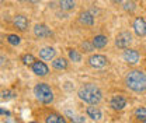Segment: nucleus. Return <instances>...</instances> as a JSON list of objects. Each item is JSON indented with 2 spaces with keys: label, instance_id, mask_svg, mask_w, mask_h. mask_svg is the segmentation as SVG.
Returning <instances> with one entry per match:
<instances>
[{
  "label": "nucleus",
  "instance_id": "obj_1",
  "mask_svg": "<svg viewBox=\"0 0 146 123\" xmlns=\"http://www.w3.org/2000/svg\"><path fill=\"white\" fill-rule=\"evenodd\" d=\"M77 95H79V98L83 102L90 104V105H97L103 99V92H101L100 87L96 86V84H91V83L83 84L82 87L79 88Z\"/></svg>",
  "mask_w": 146,
  "mask_h": 123
},
{
  "label": "nucleus",
  "instance_id": "obj_2",
  "mask_svg": "<svg viewBox=\"0 0 146 123\" xmlns=\"http://www.w3.org/2000/svg\"><path fill=\"white\" fill-rule=\"evenodd\" d=\"M125 86L133 92H143L146 89V74L141 70H131L125 77Z\"/></svg>",
  "mask_w": 146,
  "mask_h": 123
},
{
  "label": "nucleus",
  "instance_id": "obj_3",
  "mask_svg": "<svg viewBox=\"0 0 146 123\" xmlns=\"http://www.w3.org/2000/svg\"><path fill=\"white\" fill-rule=\"evenodd\" d=\"M34 95H35V98L41 104L48 105V104L54 102V91L45 83H38L34 87Z\"/></svg>",
  "mask_w": 146,
  "mask_h": 123
},
{
  "label": "nucleus",
  "instance_id": "obj_4",
  "mask_svg": "<svg viewBox=\"0 0 146 123\" xmlns=\"http://www.w3.org/2000/svg\"><path fill=\"white\" fill-rule=\"evenodd\" d=\"M132 42V35L128 31H121L115 38V46L119 49H128Z\"/></svg>",
  "mask_w": 146,
  "mask_h": 123
},
{
  "label": "nucleus",
  "instance_id": "obj_5",
  "mask_svg": "<svg viewBox=\"0 0 146 123\" xmlns=\"http://www.w3.org/2000/svg\"><path fill=\"white\" fill-rule=\"evenodd\" d=\"M87 63H89V66L94 67V69H101V67L107 66L108 59L104 55H91L87 59Z\"/></svg>",
  "mask_w": 146,
  "mask_h": 123
},
{
  "label": "nucleus",
  "instance_id": "obj_6",
  "mask_svg": "<svg viewBox=\"0 0 146 123\" xmlns=\"http://www.w3.org/2000/svg\"><path fill=\"white\" fill-rule=\"evenodd\" d=\"M133 31L138 36H145L146 35V21L142 17H136L133 20Z\"/></svg>",
  "mask_w": 146,
  "mask_h": 123
},
{
  "label": "nucleus",
  "instance_id": "obj_7",
  "mask_svg": "<svg viewBox=\"0 0 146 123\" xmlns=\"http://www.w3.org/2000/svg\"><path fill=\"white\" fill-rule=\"evenodd\" d=\"M110 106L114 111H122L127 106V98L122 95H114L110 101Z\"/></svg>",
  "mask_w": 146,
  "mask_h": 123
},
{
  "label": "nucleus",
  "instance_id": "obj_8",
  "mask_svg": "<svg viewBox=\"0 0 146 123\" xmlns=\"http://www.w3.org/2000/svg\"><path fill=\"white\" fill-rule=\"evenodd\" d=\"M122 57H124V60L127 62L128 64H136L139 62V53L135 49H129V48L125 49L124 53H122Z\"/></svg>",
  "mask_w": 146,
  "mask_h": 123
},
{
  "label": "nucleus",
  "instance_id": "obj_9",
  "mask_svg": "<svg viewBox=\"0 0 146 123\" xmlns=\"http://www.w3.org/2000/svg\"><path fill=\"white\" fill-rule=\"evenodd\" d=\"M34 35L36 38H49V36H52V31L45 24H36L34 27Z\"/></svg>",
  "mask_w": 146,
  "mask_h": 123
},
{
  "label": "nucleus",
  "instance_id": "obj_10",
  "mask_svg": "<svg viewBox=\"0 0 146 123\" xmlns=\"http://www.w3.org/2000/svg\"><path fill=\"white\" fill-rule=\"evenodd\" d=\"M31 69H33V73L36 74V76H39V77H45V76L49 73L48 66H46L44 62H39V60H36L35 63L31 66Z\"/></svg>",
  "mask_w": 146,
  "mask_h": 123
},
{
  "label": "nucleus",
  "instance_id": "obj_11",
  "mask_svg": "<svg viewBox=\"0 0 146 123\" xmlns=\"http://www.w3.org/2000/svg\"><path fill=\"white\" fill-rule=\"evenodd\" d=\"M13 24H14V27H17L20 31H27L28 30V18L25 17V16H23V14H17L16 17L13 18Z\"/></svg>",
  "mask_w": 146,
  "mask_h": 123
},
{
  "label": "nucleus",
  "instance_id": "obj_12",
  "mask_svg": "<svg viewBox=\"0 0 146 123\" xmlns=\"http://www.w3.org/2000/svg\"><path fill=\"white\" fill-rule=\"evenodd\" d=\"M79 21L83 25L91 27V25H94V16L91 14L90 11H82L80 16H79Z\"/></svg>",
  "mask_w": 146,
  "mask_h": 123
},
{
  "label": "nucleus",
  "instance_id": "obj_13",
  "mask_svg": "<svg viewBox=\"0 0 146 123\" xmlns=\"http://www.w3.org/2000/svg\"><path fill=\"white\" fill-rule=\"evenodd\" d=\"M91 43H93V46H94L96 49H103L104 46H107V43H108V38H107L106 35H96L94 38H93Z\"/></svg>",
  "mask_w": 146,
  "mask_h": 123
},
{
  "label": "nucleus",
  "instance_id": "obj_14",
  "mask_svg": "<svg viewBox=\"0 0 146 123\" xmlns=\"http://www.w3.org/2000/svg\"><path fill=\"white\" fill-rule=\"evenodd\" d=\"M86 112H87V116L91 118L93 120H100V119L103 118V113H101L100 108H98V106H96V105L89 106V108L86 109Z\"/></svg>",
  "mask_w": 146,
  "mask_h": 123
},
{
  "label": "nucleus",
  "instance_id": "obj_15",
  "mask_svg": "<svg viewBox=\"0 0 146 123\" xmlns=\"http://www.w3.org/2000/svg\"><path fill=\"white\" fill-rule=\"evenodd\" d=\"M39 57L44 60H54L55 57V49L52 46H45L39 51Z\"/></svg>",
  "mask_w": 146,
  "mask_h": 123
},
{
  "label": "nucleus",
  "instance_id": "obj_16",
  "mask_svg": "<svg viewBox=\"0 0 146 123\" xmlns=\"http://www.w3.org/2000/svg\"><path fill=\"white\" fill-rule=\"evenodd\" d=\"M45 123H66L65 116L58 115V113H49L45 118Z\"/></svg>",
  "mask_w": 146,
  "mask_h": 123
},
{
  "label": "nucleus",
  "instance_id": "obj_17",
  "mask_svg": "<svg viewBox=\"0 0 146 123\" xmlns=\"http://www.w3.org/2000/svg\"><path fill=\"white\" fill-rule=\"evenodd\" d=\"M52 67L55 70H66L68 69V62L65 57H56L52 62Z\"/></svg>",
  "mask_w": 146,
  "mask_h": 123
},
{
  "label": "nucleus",
  "instance_id": "obj_18",
  "mask_svg": "<svg viewBox=\"0 0 146 123\" xmlns=\"http://www.w3.org/2000/svg\"><path fill=\"white\" fill-rule=\"evenodd\" d=\"M59 6L63 11H70L76 6V0H59Z\"/></svg>",
  "mask_w": 146,
  "mask_h": 123
},
{
  "label": "nucleus",
  "instance_id": "obj_19",
  "mask_svg": "<svg viewBox=\"0 0 146 123\" xmlns=\"http://www.w3.org/2000/svg\"><path fill=\"white\" fill-rule=\"evenodd\" d=\"M133 115H135V119H138L139 122H145L146 120V108H143V106L136 108L135 112H133Z\"/></svg>",
  "mask_w": 146,
  "mask_h": 123
},
{
  "label": "nucleus",
  "instance_id": "obj_20",
  "mask_svg": "<svg viewBox=\"0 0 146 123\" xmlns=\"http://www.w3.org/2000/svg\"><path fill=\"white\" fill-rule=\"evenodd\" d=\"M68 55H69V59L74 62V63H79L82 62V53L76 49H68Z\"/></svg>",
  "mask_w": 146,
  "mask_h": 123
},
{
  "label": "nucleus",
  "instance_id": "obj_21",
  "mask_svg": "<svg viewBox=\"0 0 146 123\" xmlns=\"http://www.w3.org/2000/svg\"><path fill=\"white\" fill-rule=\"evenodd\" d=\"M21 62H23L25 66H33L36 60H35V57H34L31 53H25V55H23V56H21Z\"/></svg>",
  "mask_w": 146,
  "mask_h": 123
},
{
  "label": "nucleus",
  "instance_id": "obj_22",
  "mask_svg": "<svg viewBox=\"0 0 146 123\" xmlns=\"http://www.w3.org/2000/svg\"><path fill=\"white\" fill-rule=\"evenodd\" d=\"M7 42L10 45H13V46H17L21 42V38L18 35H16V34H10V35H7Z\"/></svg>",
  "mask_w": 146,
  "mask_h": 123
},
{
  "label": "nucleus",
  "instance_id": "obj_23",
  "mask_svg": "<svg viewBox=\"0 0 146 123\" xmlns=\"http://www.w3.org/2000/svg\"><path fill=\"white\" fill-rule=\"evenodd\" d=\"M124 10L125 11H129V13H132L135 9H136V6H135V1H132V0H129V1H125L124 3Z\"/></svg>",
  "mask_w": 146,
  "mask_h": 123
},
{
  "label": "nucleus",
  "instance_id": "obj_24",
  "mask_svg": "<svg viewBox=\"0 0 146 123\" xmlns=\"http://www.w3.org/2000/svg\"><path fill=\"white\" fill-rule=\"evenodd\" d=\"M14 97V92L13 91H10V89H6V91H1V99L4 101H7V99H10V98H13Z\"/></svg>",
  "mask_w": 146,
  "mask_h": 123
},
{
  "label": "nucleus",
  "instance_id": "obj_25",
  "mask_svg": "<svg viewBox=\"0 0 146 123\" xmlns=\"http://www.w3.org/2000/svg\"><path fill=\"white\" fill-rule=\"evenodd\" d=\"M93 43H89V42H82V49H84V52H91L93 51Z\"/></svg>",
  "mask_w": 146,
  "mask_h": 123
},
{
  "label": "nucleus",
  "instance_id": "obj_26",
  "mask_svg": "<svg viewBox=\"0 0 146 123\" xmlns=\"http://www.w3.org/2000/svg\"><path fill=\"white\" fill-rule=\"evenodd\" d=\"M73 123H83L84 122V118L83 116H76V118H72Z\"/></svg>",
  "mask_w": 146,
  "mask_h": 123
},
{
  "label": "nucleus",
  "instance_id": "obj_27",
  "mask_svg": "<svg viewBox=\"0 0 146 123\" xmlns=\"http://www.w3.org/2000/svg\"><path fill=\"white\" fill-rule=\"evenodd\" d=\"M4 123H18V122L14 119V118H7V119L4 120Z\"/></svg>",
  "mask_w": 146,
  "mask_h": 123
},
{
  "label": "nucleus",
  "instance_id": "obj_28",
  "mask_svg": "<svg viewBox=\"0 0 146 123\" xmlns=\"http://www.w3.org/2000/svg\"><path fill=\"white\" fill-rule=\"evenodd\" d=\"M23 1H28V3H33V4H35V3H38L39 0H23Z\"/></svg>",
  "mask_w": 146,
  "mask_h": 123
},
{
  "label": "nucleus",
  "instance_id": "obj_29",
  "mask_svg": "<svg viewBox=\"0 0 146 123\" xmlns=\"http://www.w3.org/2000/svg\"><path fill=\"white\" fill-rule=\"evenodd\" d=\"M111 1H114V3H121L122 0H111Z\"/></svg>",
  "mask_w": 146,
  "mask_h": 123
},
{
  "label": "nucleus",
  "instance_id": "obj_30",
  "mask_svg": "<svg viewBox=\"0 0 146 123\" xmlns=\"http://www.w3.org/2000/svg\"><path fill=\"white\" fill-rule=\"evenodd\" d=\"M142 123H146V120H145V122H142Z\"/></svg>",
  "mask_w": 146,
  "mask_h": 123
},
{
  "label": "nucleus",
  "instance_id": "obj_31",
  "mask_svg": "<svg viewBox=\"0 0 146 123\" xmlns=\"http://www.w3.org/2000/svg\"><path fill=\"white\" fill-rule=\"evenodd\" d=\"M33 123H35V122H33Z\"/></svg>",
  "mask_w": 146,
  "mask_h": 123
}]
</instances>
